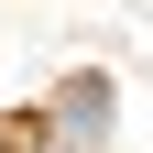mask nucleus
Listing matches in <instances>:
<instances>
[{
    "instance_id": "nucleus-1",
    "label": "nucleus",
    "mask_w": 153,
    "mask_h": 153,
    "mask_svg": "<svg viewBox=\"0 0 153 153\" xmlns=\"http://www.w3.org/2000/svg\"><path fill=\"white\" fill-rule=\"evenodd\" d=\"M55 131H66V142H99V131H109V88H99V76H76V88H66Z\"/></svg>"
}]
</instances>
